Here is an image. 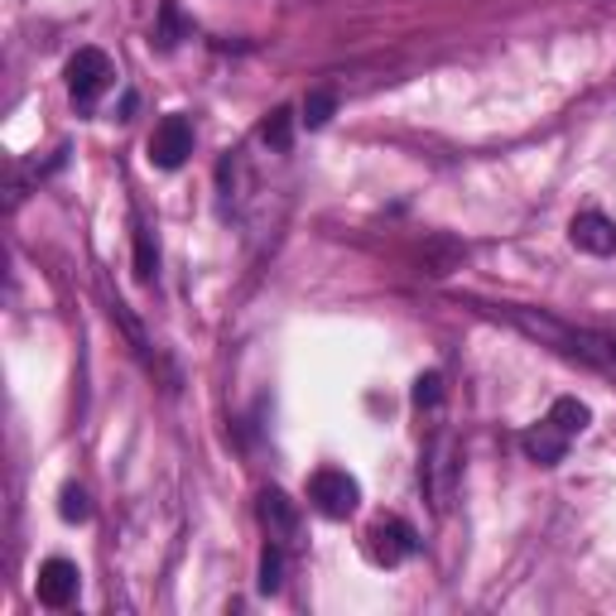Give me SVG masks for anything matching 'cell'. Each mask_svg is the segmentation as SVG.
Here are the masks:
<instances>
[{
  "instance_id": "1",
  "label": "cell",
  "mask_w": 616,
  "mask_h": 616,
  "mask_svg": "<svg viewBox=\"0 0 616 616\" xmlns=\"http://www.w3.org/2000/svg\"><path fill=\"white\" fill-rule=\"evenodd\" d=\"M505 318H511L521 333L535 337V342L583 361V367H612L607 361V333H583V328H573V323L554 318V313H535V309H505Z\"/></svg>"
},
{
  "instance_id": "2",
  "label": "cell",
  "mask_w": 616,
  "mask_h": 616,
  "mask_svg": "<svg viewBox=\"0 0 616 616\" xmlns=\"http://www.w3.org/2000/svg\"><path fill=\"white\" fill-rule=\"evenodd\" d=\"M112 78H116L112 58H106L102 48H78V54L68 58V92H72V102L92 106L96 96L112 88Z\"/></svg>"
},
{
  "instance_id": "3",
  "label": "cell",
  "mask_w": 616,
  "mask_h": 616,
  "mask_svg": "<svg viewBox=\"0 0 616 616\" xmlns=\"http://www.w3.org/2000/svg\"><path fill=\"white\" fill-rule=\"evenodd\" d=\"M309 501L318 505L328 521H347L361 501V487H357V477L337 473V467H323V473H313V481H309Z\"/></svg>"
},
{
  "instance_id": "4",
  "label": "cell",
  "mask_w": 616,
  "mask_h": 616,
  "mask_svg": "<svg viewBox=\"0 0 616 616\" xmlns=\"http://www.w3.org/2000/svg\"><path fill=\"white\" fill-rule=\"evenodd\" d=\"M419 549V539H415V530H409L405 521H376L367 530V554H371V563H381V569H395V563H405L409 554Z\"/></svg>"
},
{
  "instance_id": "5",
  "label": "cell",
  "mask_w": 616,
  "mask_h": 616,
  "mask_svg": "<svg viewBox=\"0 0 616 616\" xmlns=\"http://www.w3.org/2000/svg\"><path fill=\"white\" fill-rule=\"evenodd\" d=\"M193 154V126L188 116H164L150 136V160L160 168H178Z\"/></svg>"
},
{
  "instance_id": "6",
  "label": "cell",
  "mask_w": 616,
  "mask_h": 616,
  "mask_svg": "<svg viewBox=\"0 0 616 616\" xmlns=\"http://www.w3.org/2000/svg\"><path fill=\"white\" fill-rule=\"evenodd\" d=\"M78 583H82L78 563L72 559H48L39 569V602L44 607H54V612H63L68 602L78 597Z\"/></svg>"
},
{
  "instance_id": "7",
  "label": "cell",
  "mask_w": 616,
  "mask_h": 616,
  "mask_svg": "<svg viewBox=\"0 0 616 616\" xmlns=\"http://www.w3.org/2000/svg\"><path fill=\"white\" fill-rule=\"evenodd\" d=\"M569 236H573L578 251H588V256H612L616 251V222L607 212H578Z\"/></svg>"
},
{
  "instance_id": "8",
  "label": "cell",
  "mask_w": 616,
  "mask_h": 616,
  "mask_svg": "<svg viewBox=\"0 0 616 616\" xmlns=\"http://www.w3.org/2000/svg\"><path fill=\"white\" fill-rule=\"evenodd\" d=\"M425 487H429V501L439 505H449V487H453V439L449 433H439V439H433V449H429V457H425Z\"/></svg>"
},
{
  "instance_id": "9",
  "label": "cell",
  "mask_w": 616,
  "mask_h": 616,
  "mask_svg": "<svg viewBox=\"0 0 616 616\" xmlns=\"http://www.w3.org/2000/svg\"><path fill=\"white\" fill-rule=\"evenodd\" d=\"M521 449H525L530 463H539V467H559L563 457H569V433L554 425V419H545V425H535V429L525 433Z\"/></svg>"
},
{
  "instance_id": "10",
  "label": "cell",
  "mask_w": 616,
  "mask_h": 616,
  "mask_svg": "<svg viewBox=\"0 0 616 616\" xmlns=\"http://www.w3.org/2000/svg\"><path fill=\"white\" fill-rule=\"evenodd\" d=\"M463 260H467V246L457 236H429L425 246H419V270L433 275V280H443V275H453V270H463Z\"/></svg>"
},
{
  "instance_id": "11",
  "label": "cell",
  "mask_w": 616,
  "mask_h": 616,
  "mask_svg": "<svg viewBox=\"0 0 616 616\" xmlns=\"http://www.w3.org/2000/svg\"><path fill=\"white\" fill-rule=\"evenodd\" d=\"M260 525L270 530V539H294L299 511H294V501H289L280 487H265L260 491Z\"/></svg>"
},
{
  "instance_id": "12",
  "label": "cell",
  "mask_w": 616,
  "mask_h": 616,
  "mask_svg": "<svg viewBox=\"0 0 616 616\" xmlns=\"http://www.w3.org/2000/svg\"><path fill=\"white\" fill-rule=\"evenodd\" d=\"M549 419H554V425H559V429L573 439V433H583L588 425H593V409H588L583 400H578V395H563V400H554Z\"/></svg>"
},
{
  "instance_id": "13",
  "label": "cell",
  "mask_w": 616,
  "mask_h": 616,
  "mask_svg": "<svg viewBox=\"0 0 616 616\" xmlns=\"http://www.w3.org/2000/svg\"><path fill=\"white\" fill-rule=\"evenodd\" d=\"M260 140L270 144V150H289V144H294V112H289V106H280V112L265 116Z\"/></svg>"
},
{
  "instance_id": "14",
  "label": "cell",
  "mask_w": 616,
  "mask_h": 616,
  "mask_svg": "<svg viewBox=\"0 0 616 616\" xmlns=\"http://www.w3.org/2000/svg\"><path fill=\"white\" fill-rule=\"evenodd\" d=\"M280 588H284V549L265 545V554H260V593H280Z\"/></svg>"
},
{
  "instance_id": "15",
  "label": "cell",
  "mask_w": 616,
  "mask_h": 616,
  "mask_svg": "<svg viewBox=\"0 0 616 616\" xmlns=\"http://www.w3.org/2000/svg\"><path fill=\"white\" fill-rule=\"evenodd\" d=\"M160 275V251H154V236L136 226V280H154Z\"/></svg>"
},
{
  "instance_id": "16",
  "label": "cell",
  "mask_w": 616,
  "mask_h": 616,
  "mask_svg": "<svg viewBox=\"0 0 616 616\" xmlns=\"http://www.w3.org/2000/svg\"><path fill=\"white\" fill-rule=\"evenodd\" d=\"M58 515H63L68 525H82L92 515V505H88V491L82 487H63V497H58Z\"/></svg>"
},
{
  "instance_id": "17",
  "label": "cell",
  "mask_w": 616,
  "mask_h": 616,
  "mask_svg": "<svg viewBox=\"0 0 616 616\" xmlns=\"http://www.w3.org/2000/svg\"><path fill=\"white\" fill-rule=\"evenodd\" d=\"M333 112H337V96H333V92H309V102H304V120H309V130L328 126Z\"/></svg>"
},
{
  "instance_id": "18",
  "label": "cell",
  "mask_w": 616,
  "mask_h": 616,
  "mask_svg": "<svg viewBox=\"0 0 616 616\" xmlns=\"http://www.w3.org/2000/svg\"><path fill=\"white\" fill-rule=\"evenodd\" d=\"M154 39H160V48H174L178 39H184V20H178L174 0H164L160 5V34H154Z\"/></svg>"
},
{
  "instance_id": "19",
  "label": "cell",
  "mask_w": 616,
  "mask_h": 616,
  "mask_svg": "<svg viewBox=\"0 0 616 616\" xmlns=\"http://www.w3.org/2000/svg\"><path fill=\"white\" fill-rule=\"evenodd\" d=\"M439 400H443V376H439V371H425V376L415 381V405L419 409H433Z\"/></svg>"
},
{
  "instance_id": "20",
  "label": "cell",
  "mask_w": 616,
  "mask_h": 616,
  "mask_svg": "<svg viewBox=\"0 0 616 616\" xmlns=\"http://www.w3.org/2000/svg\"><path fill=\"white\" fill-rule=\"evenodd\" d=\"M607 361L616 367V337H612V333H607Z\"/></svg>"
}]
</instances>
